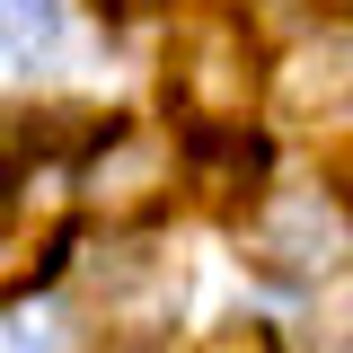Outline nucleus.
I'll return each instance as SVG.
<instances>
[{"label": "nucleus", "mask_w": 353, "mask_h": 353, "mask_svg": "<svg viewBox=\"0 0 353 353\" xmlns=\"http://www.w3.org/2000/svg\"><path fill=\"white\" fill-rule=\"evenodd\" d=\"M88 203L106 221H141V212H159L176 194V150H168V132L159 124H106V141L88 150Z\"/></svg>", "instance_id": "3"}, {"label": "nucleus", "mask_w": 353, "mask_h": 353, "mask_svg": "<svg viewBox=\"0 0 353 353\" xmlns=\"http://www.w3.org/2000/svg\"><path fill=\"white\" fill-rule=\"evenodd\" d=\"M0 345H62V327H44V318H9Z\"/></svg>", "instance_id": "8"}, {"label": "nucleus", "mask_w": 353, "mask_h": 353, "mask_svg": "<svg viewBox=\"0 0 353 353\" xmlns=\"http://www.w3.org/2000/svg\"><path fill=\"white\" fill-rule=\"evenodd\" d=\"M62 44V0H0V53L44 62Z\"/></svg>", "instance_id": "7"}, {"label": "nucleus", "mask_w": 353, "mask_h": 353, "mask_svg": "<svg viewBox=\"0 0 353 353\" xmlns=\"http://www.w3.org/2000/svg\"><path fill=\"white\" fill-rule=\"evenodd\" d=\"M274 97L292 124H345L353 115V27H309L283 71H274Z\"/></svg>", "instance_id": "5"}, {"label": "nucleus", "mask_w": 353, "mask_h": 353, "mask_svg": "<svg viewBox=\"0 0 353 353\" xmlns=\"http://www.w3.org/2000/svg\"><path fill=\"white\" fill-rule=\"evenodd\" d=\"M150 9H159V0H97V18H106V27H141Z\"/></svg>", "instance_id": "9"}, {"label": "nucleus", "mask_w": 353, "mask_h": 353, "mask_svg": "<svg viewBox=\"0 0 353 353\" xmlns=\"http://www.w3.org/2000/svg\"><path fill=\"white\" fill-rule=\"evenodd\" d=\"M194 168H203V194H212L221 212H239V194H256V185H265V150H256L239 124H221V132L194 141Z\"/></svg>", "instance_id": "6"}, {"label": "nucleus", "mask_w": 353, "mask_h": 353, "mask_svg": "<svg viewBox=\"0 0 353 353\" xmlns=\"http://www.w3.org/2000/svg\"><path fill=\"white\" fill-rule=\"evenodd\" d=\"M176 106L185 115H203V124H239L248 115V97H256V62H248V36L239 27H203V36L176 44Z\"/></svg>", "instance_id": "4"}, {"label": "nucleus", "mask_w": 353, "mask_h": 353, "mask_svg": "<svg viewBox=\"0 0 353 353\" xmlns=\"http://www.w3.org/2000/svg\"><path fill=\"white\" fill-rule=\"evenodd\" d=\"M88 309L115 327V336H159L185 301V256H176L168 239H106L80 274Z\"/></svg>", "instance_id": "2"}, {"label": "nucleus", "mask_w": 353, "mask_h": 353, "mask_svg": "<svg viewBox=\"0 0 353 353\" xmlns=\"http://www.w3.org/2000/svg\"><path fill=\"white\" fill-rule=\"evenodd\" d=\"M239 265L265 283H318L345 265V203L327 185H256L239 212Z\"/></svg>", "instance_id": "1"}]
</instances>
